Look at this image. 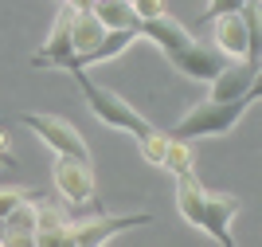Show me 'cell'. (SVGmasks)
Returning <instances> with one entry per match:
<instances>
[{"label":"cell","instance_id":"2e32d148","mask_svg":"<svg viewBox=\"0 0 262 247\" xmlns=\"http://www.w3.org/2000/svg\"><path fill=\"white\" fill-rule=\"evenodd\" d=\"M161 169H168L172 177H184V173H196L192 169V149H188L184 138H168V149H164V161Z\"/></svg>","mask_w":262,"mask_h":247},{"label":"cell","instance_id":"7c38bea8","mask_svg":"<svg viewBox=\"0 0 262 247\" xmlns=\"http://www.w3.org/2000/svg\"><path fill=\"white\" fill-rule=\"evenodd\" d=\"M137 35H141V40H153L164 55L180 51L184 43H192V32H188L180 20H172L168 12H161V16H153V20H141L137 24Z\"/></svg>","mask_w":262,"mask_h":247},{"label":"cell","instance_id":"4fadbf2b","mask_svg":"<svg viewBox=\"0 0 262 247\" xmlns=\"http://www.w3.org/2000/svg\"><path fill=\"white\" fill-rule=\"evenodd\" d=\"M32 236H35V200L28 196L4 216V243L24 247V243H32Z\"/></svg>","mask_w":262,"mask_h":247},{"label":"cell","instance_id":"e0dca14e","mask_svg":"<svg viewBox=\"0 0 262 247\" xmlns=\"http://www.w3.org/2000/svg\"><path fill=\"white\" fill-rule=\"evenodd\" d=\"M137 145H141V157H145L149 165H161V161H164V149H168V134L149 129L145 138H137Z\"/></svg>","mask_w":262,"mask_h":247},{"label":"cell","instance_id":"44dd1931","mask_svg":"<svg viewBox=\"0 0 262 247\" xmlns=\"http://www.w3.org/2000/svg\"><path fill=\"white\" fill-rule=\"evenodd\" d=\"M0 161H4V165H12V153H8V134H4V129H0Z\"/></svg>","mask_w":262,"mask_h":247},{"label":"cell","instance_id":"277c9868","mask_svg":"<svg viewBox=\"0 0 262 247\" xmlns=\"http://www.w3.org/2000/svg\"><path fill=\"white\" fill-rule=\"evenodd\" d=\"M20 122L32 129V134L43 141L51 153H67V157H90V145H86V138L78 134L75 122L59 118V114H39V110L20 114Z\"/></svg>","mask_w":262,"mask_h":247},{"label":"cell","instance_id":"3957f363","mask_svg":"<svg viewBox=\"0 0 262 247\" xmlns=\"http://www.w3.org/2000/svg\"><path fill=\"white\" fill-rule=\"evenodd\" d=\"M71 79L78 83V90H82V98H86L90 114H94L102 126L121 129V134H129V138H145V134L153 129L141 110H133L121 94H114V90H106V86L94 83V79L86 75V67H71Z\"/></svg>","mask_w":262,"mask_h":247},{"label":"cell","instance_id":"5bb4252c","mask_svg":"<svg viewBox=\"0 0 262 247\" xmlns=\"http://www.w3.org/2000/svg\"><path fill=\"white\" fill-rule=\"evenodd\" d=\"M102 35H106V28L90 8H82V12L71 8V47H75V55H86Z\"/></svg>","mask_w":262,"mask_h":247},{"label":"cell","instance_id":"8fae6325","mask_svg":"<svg viewBox=\"0 0 262 247\" xmlns=\"http://www.w3.org/2000/svg\"><path fill=\"white\" fill-rule=\"evenodd\" d=\"M71 59H75V47H71V4H67V8L59 12V20H55L51 35H47L43 51L32 59V67H63L67 71Z\"/></svg>","mask_w":262,"mask_h":247},{"label":"cell","instance_id":"ba28073f","mask_svg":"<svg viewBox=\"0 0 262 247\" xmlns=\"http://www.w3.org/2000/svg\"><path fill=\"white\" fill-rule=\"evenodd\" d=\"M211 24V47H215L223 59H251V40H247V24H243V12H223Z\"/></svg>","mask_w":262,"mask_h":247},{"label":"cell","instance_id":"7a4b0ae2","mask_svg":"<svg viewBox=\"0 0 262 247\" xmlns=\"http://www.w3.org/2000/svg\"><path fill=\"white\" fill-rule=\"evenodd\" d=\"M262 98V79L247 90V94H235V98H208V102H200L184 114V118L176 122L172 129H164L168 138H219V134H231V129L239 126L247 118V110L254 106Z\"/></svg>","mask_w":262,"mask_h":247},{"label":"cell","instance_id":"9a60e30c","mask_svg":"<svg viewBox=\"0 0 262 247\" xmlns=\"http://www.w3.org/2000/svg\"><path fill=\"white\" fill-rule=\"evenodd\" d=\"M90 12L102 20V28H137L129 0H90Z\"/></svg>","mask_w":262,"mask_h":247},{"label":"cell","instance_id":"7402d4cb","mask_svg":"<svg viewBox=\"0 0 262 247\" xmlns=\"http://www.w3.org/2000/svg\"><path fill=\"white\" fill-rule=\"evenodd\" d=\"M0 243H4V220H0Z\"/></svg>","mask_w":262,"mask_h":247},{"label":"cell","instance_id":"5b68a950","mask_svg":"<svg viewBox=\"0 0 262 247\" xmlns=\"http://www.w3.org/2000/svg\"><path fill=\"white\" fill-rule=\"evenodd\" d=\"M149 220H153V212H137V216L98 212V216H90V220H75V224H67V247H102L114 236L129 232V227H141Z\"/></svg>","mask_w":262,"mask_h":247},{"label":"cell","instance_id":"9c48e42d","mask_svg":"<svg viewBox=\"0 0 262 247\" xmlns=\"http://www.w3.org/2000/svg\"><path fill=\"white\" fill-rule=\"evenodd\" d=\"M262 79V63L258 59H235V63H223L219 75L211 79V98H235V94H247L254 83Z\"/></svg>","mask_w":262,"mask_h":247},{"label":"cell","instance_id":"6da1fadb","mask_svg":"<svg viewBox=\"0 0 262 247\" xmlns=\"http://www.w3.org/2000/svg\"><path fill=\"white\" fill-rule=\"evenodd\" d=\"M176 208L192 227H200L204 236H211L219 247H235V236H231V220L239 216V196L231 193H208L200 184L196 173H184L176 177Z\"/></svg>","mask_w":262,"mask_h":247},{"label":"cell","instance_id":"d6986e66","mask_svg":"<svg viewBox=\"0 0 262 247\" xmlns=\"http://www.w3.org/2000/svg\"><path fill=\"white\" fill-rule=\"evenodd\" d=\"M247 0H204V12H200V24L215 20V16H223V12H239Z\"/></svg>","mask_w":262,"mask_h":247},{"label":"cell","instance_id":"ac0fdd59","mask_svg":"<svg viewBox=\"0 0 262 247\" xmlns=\"http://www.w3.org/2000/svg\"><path fill=\"white\" fill-rule=\"evenodd\" d=\"M28 196H39V193H28V188H20V184H0V220L20 204V200H28Z\"/></svg>","mask_w":262,"mask_h":247},{"label":"cell","instance_id":"30bf717a","mask_svg":"<svg viewBox=\"0 0 262 247\" xmlns=\"http://www.w3.org/2000/svg\"><path fill=\"white\" fill-rule=\"evenodd\" d=\"M141 35H137V28H106V35H102L94 47H90L86 55H75L71 63H67V71L71 67H98V63H110V59H118L121 51H129V43H137Z\"/></svg>","mask_w":262,"mask_h":247},{"label":"cell","instance_id":"ffe728a7","mask_svg":"<svg viewBox=\"0 0 262 247\" xmlns=\"http://www.w3.org/2000/svg\"><path fill=\"white\" fill-rule=\"evenodd\" d=\"M129 4H133L137 24H141V20H153V16H161V12H164V0H129Z\"/></svg>","mask_w":262,"mask_h":247},{"label":"cell","instance_id":"52a82bcc","mask_svg":"<svg viewBox=\"0 0 262 247\" xmlns=\"http://www.w3.org/2000/svg\"><path fill=\"white\" fill-rule=\"evenodd\" d=\"M164 59H168V63H172L184 79H196V83H211V79L219 75V67L227 63L211 43H196V40L184 43L180 51H168Z\"/></svg>","mask_w":262,"mask_h":247},{"label":"cell","instance_id":"8992f818","mask_svg":"<svg viewBox=\"0 0 262 247\" xmlns=\"http://www.w3.org/2000/svg\"><path fill=\"white\" fill-rule=\"evenodd\" d=\"M55 188L71 208H86L94 204V169H90V157H67V153H55L51 165Z\"/></svg>","mask_w":262,"mask_h":247}]
</instances>
